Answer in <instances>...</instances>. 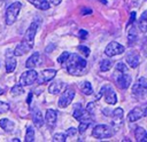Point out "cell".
I'll return each mask as SVG.
<instances>
[{
    "mask_svg": "<svg viewBox=\"0 0 147 142\" xmlns=\"http://www.w3.org/2000/svg\"><path fill=\"white\" fill-rule=\"evenodd\" d=\"M123 113H124V111H123L122 108H116V109L111 112V117H113V119H115V120H119V119L123 118Z\"/></svg>",
    "mask_w": 147,
    "mask_h": 142,
    "instance_id": "4316f807",
    "label": "cell"
},
{
    "mask_svg": "<svg viewBox=\"0 0 147 142\" xmlns=\"http://www.w3.org/2000/svg\"><path fill=\"white\" fill-rule=\"evenodd\" d=\"M37 76H38V73L34 70H28V71L23 72L20 77V85H22V86L32 85L36 81Z\"/></svg>",
    "mask_w": 147,
    "mask_h": 142,
    "instance_id": "9c48e42d",
    "label": "cell"
},
{
    "mask_svg": "<svg viewBox=\"0 0 147 142\" xmlns=\"http://www.w3.org/2000/svg\"><path fill=\"white\" fill-rule=\"evenodd\" d=\"M137 39H138L137 30H136L134 26H132V27L129 30V32H127V40H129L127 42H129V45H130V46L134 45V42L137 41Z\"/></svg>",
    "mask_w": 147,
    "mask_h": 142,
    "instance_id": "603a6c76",
    "label": "cell"
},
{
    "mask_svg": "<svg viewBox=\"0 0 147 142\" xmlns=\"http://www.w3.org/2000/svg\"><path fill=\"white\" fill-rule=\"evenodd\" d=\"M125 50L124 46L116 42V41H111L107 45V47L105 48V54L109 57H113V56H116V55H119V54H123Z\"/></svg>",
    "mask_w": 147,
    "mask_h": 142,
    "instance_id": "52a82bcc",
    "label": "cell"
},
{
    "mask_svg": "<svg viewBox=\"0 0 147 142\" xmlns=\"http://www.w3.org/2000/svg\"><path fill=\"white\" fill-rule=\"evenodd\" d=\"M21 8H22V3L21 2H14L7 8L6 15H5V19H6V24L7 25H11L13 23H15V21L17 19V16L20 14Z\"/></svg>",
    "mask_w": 147,
    "mask_h": 142,
    "instance_id": "3957f363",
    "label": "cell"
},
{
    "mask_svg": "<svg viewBox=\"0 0 147 142\" xmlns=\"http://www.w3.org/2000/svg\"><path fill=\"white\" fill-rule=\"evenodd\" d=\"M16 65H17V62H16V60H15L14 57L8 56V57L6 58V71H7L8 73L14 72L15 69H16Z\"/></svg>",
    "mask_w": 147,
    "mask_h": 142,
    "instance_id": "d6986e66",
    "label": "cell"
},
{
    "mask_svg": "<svg viewBox=\"0 0 147 142\" xmlns=\"http://www.w3.org/2000/svg\"><path fill=\"white\" fill-rule=\"evenodd\" d=\"M78 36H79L80 39H85V38L87 37V31H86V30H79Z\"/></svg>",
    "mask_w": 147,
    "mask_h": 142,
    "instance_id": "f35d334b",
    "label": "cell"
},
{
    "mask_svg": "<svg viewBox=\"0 0 147 142\" xmlns=\"http://www.w3.org/2000/svg\"><path fill=\"white\" fill-rule=\"evenodd\" d=\"M100 95H102V96L105 97L106 103H108V104H110V105H114V104H116V102H117L116 93H115V90L113 89L111 86H108V85L103 86V87L100 89Z\"/></svg>",
    "mask_w": 147,
    "mask_h": 142,
    "instance_id": "5b68a950",
    "label": "cell"
},
{
    "mask_svg": "<svg viewBox=\"0 0 147 142\" xmlns=\"http://www.w3.org/2000/svg\"><path fill=\"white\" fill-rule=\"evenodd\" d=\"M114 135V129L108 125H96L92 131V136L95 139H108Z\"/></svg>",
    "mask_w": 147,
    "mask_h": 142,
    "instance_id": "277c9868",
    "label": "cell"
},
{
    "mask_svg": "<svg viewBox=\"0 0 147 142\" xmlns=\"http://www.w3.org/2000/svg\"><path fill=\"white\" fill-rule=\"evenodd\" d=\"M3 92H5V90H3L2 88H0V95H2V94H3Z\"/></svg>",
    "mask_w": 147,
    "mask_h": 142,
    "instance_id": "f6af8a7d",
    "label": "cell"
},
{
    "mask_svg": "<svg viewBox=\"0 0 147 142\" xmlns=\"http://www.w3.org/2000/svg\"><path fill=\"white\" fill-rule=\"evenodd\" d=\"M45 119H46V123L49 126H54L55 123H56V119H57L56 111L53 110V109H47L46 110V115H45Z\"/></svg>",
    "mask_w": 147,
    "mask_h": 142,
    "instance_id": "2e32d148",
    "label": "cell"
},
{
    "mask_svg": "<svg viewBox=\"0 0 147 142\" xmlns=\"http://www.w3.org/2000/svg\"><path fill=\"white\" fill-rule=\"evenodd\" d=\"M33 141H34V129L32 126H28L25 134V142H33Z\"/></svg>",
    "mask_w": 147,
    "mask_h": 142,
    "instance_id": "d4e9b609",
    "label": "cell"
},
{
    "mask_svg": "<svg viewBox=\"0 0 147 142\" xmlns=\"http://www.w3.org/2000/svg\"><path fill=\"white\" fill-rule=\"evenodd\" d=\"M146 115V109L145 108H140V107H136L133 108L129 115H127V120L130 123H133V121H137L139 120L140 118H142L144 116Z\"/></svg>",
    "mask_w": 147,
    "mask_h": 142,
    "instance_id": "7c38bea8",
    "label": "cell"
},
{
    "mask_svg": "<svg viewBox=\"0 0 147 142\" xmlns=\"http://www.w3.org/2000/svg\"><path fill=\"white\" fill-rule=\"evenodd\" d=\"M126 65L124 64V63H122V62H119V63H117L116 64V70L117 71H119V72H122V73H124L125 71H126Z\"/></svg>",
    "mask_w": 147,
    "mask_h": 142,
    "instance_id": "e575fe53",
    "label": "cell"
},
{
    "mask_svg": "<svg viewBox=\"0 0 147 142\" xmlns=\"http://www.w3.org/2000/svg\"><path fill=\"white\" fill-rule=\"evenodd\" d=\"M56 73H57L56 69H45V70H42L40 72L39 76H37V79L36 80H37V82L39 85H41L44 82H47V81L52 80L56 76Z\"/></svg>",
    "mask_w": 147,
    "mask_h": 142,
    "instance_id": "30bf717a",
    "label": "cell"
},
{
    "mask_svg": "<svg viewBox=\"0 0 147 142\" xmlns=\"http://www.w3.org/2000/svg\"><path fill=\"white\" fill-rule=\"evenodd\" d=\"M14 142H20V139H13Z\"/></svg>",
    "mask_w": 147,
    "mask_h": 142,
    "instance_id": "ee69618b",
    "label": "cell"
},
{
    "mask_svg": "<svg viewBox=\"0 0 147 142\" xmlns=\"http://www.w3.org/2000/svg\"><path fill=\"white\" fill-rule=\"evenodd\" d=\"M78 50H79L80 53H83L85 56H88V55H90V48L86 47V46H83V45L78 46Z\"/></svg>",
    "mask_w": 147,
    "mask_h": 142,
    "instance_id": "d6a6232c",
    "label": "cell"
},
{
    "mask_svg": "<svg viewBox=\"0 0 147 142\" xmlns=\"http://www.w3.org/2000/svg\"><path fill=\"white\" fill-rule=\"evenodd\" d=\"M111 66V61L110 60H102L100 63V70L101 71H108Z\"/></svg>",
    "mask_w": 147,
    "mask_h": 142,
    "instance_id": "83f0119b",
    "label": "cell"
},
{
    "mask_svg": "<svg viewBox=\"0 0 147 142\" xmlns=\"http://www.w3.org/2000/svg\"><path fill=\"white\" fill-rule=\"evenodd\" d=\"M65 139H67V134L65 133H56L53 136V141H55V142H64Z\"/></svg>",
    "mask_w": 147,
    "mask_h": 142,
    "instance_id": "f546056e",
    "label": "cell"
},
{
    "mask_svg": "<svg viewBox=\"0 0 147 142\" xmlns=\"http://www.w3.org/2000/svg\"><path fill=\"white\" fill-rule=\"evenodd\" d=\"M8 110H9V104L0 101V113H6Z\"/></svg>",
    "mask_w": 147,
    "mask_h": 142,
    "instance_id": "1f68e13d",
    "label": "cell"
},
{
    "mask_svg": "<svg viewBox=\"0 0 147 142\" xmlns=\"http://www.w3.org/2000/svg\"><path fill=\"white\" fill-rule=\"evenodd\" d=\"M37 29H38V23L32 22L31 25L28 27L25 34L23 36L21 42L15 48V50H14L15 56H22L32 49V47L34 45V37L37 33Z\"/></svg>",
    "mask_w": 147,
    "mask_h": 142,
    "instance_id": "6da1fadb",
    "label": "cell"
},
{
    "mask_svg": "<svg viewBox=\"0 0 147 142\" xmlns=\"http://www.w3.org/2000/svg\"><path fill=\"white\" fill-rule=\"evenodd\" d=\"M65 63V68L69 74L71 76H82L86 72V60L78 54H69Z\"/></svg>",
    "mask_w": 147,
    "mask_h": 142,
    "instance_id": "7a4b0ae2",
    "label": "cell"
},
{
    "mask_svg": "<svg viewBox=\"0 0 147 142\" xmlns=\"http://www.w3.org/2000/svg\"><path fill=\"white\" fill-rule=\"evenodd\" d=\"M31 115H32V121H33L34 126L38 127V128L41 127V126L44 125V117H42L40 110L37 109V108H34V109L31 111Z\"/></svg>",
    "mask_w": 147,
    "mask_h": 142,
    "instance_id": "5bb4252c",
    "label": "cell"
},
{
    "mask_svg": "<svg viewBox=\"0 0 147 142\" xmlns=\"http://www.w3.org/2000/svg\"><path fill=\"white\" fill-rule=\"evenodd\" d=\"M117 84L122 89H126V88H129V86L131 84V77L129 74H125V72H124L117 78Z\"/></svg>",
    "mask_w": 147,
    "mask_h": 142,
    "instance_id": "9a60e30c",
    "label": "cell"
},
{
    "mask_svg": "<svg viewBox=\"0 0 147 142\" xmlns=\"http://www.w3.org/2000/svg\"><path fill=\"white\" fill-rule=\"evenodd\" d=\"M125 60H126L127 64H129L131 68H137L138 64L140 63V56H139V54H138L137 52H133V50H131V52L126 55Z\"/></svg>",
    "mask_w": 147,
    "mask_h": 142,
    "instance_id": "4fadbf2b",
    "label": "cell"
},
{
    "mask_svg": "<svg viewBox=\"0 0 147 142\" xmlns=\"http://www.w3.org/2000/svg\"><path fill=\"white\" fill-rule=\"evenodd\" d=\"M130 15H131V16H130V19H129V23H127V27H129V26H131V25L133 24L134 18H136V13H134V11H132Z\"/></svg>",
    "mask_w": 147,
    "mask_h": 142,
    "instance_id": "74e56055",
    "label": "cell"
},
{
    "mask_svg": "<svg viewBox=\"0 0 147 142\" xmlns=\"http://www.w3.org/2000/svg\"><path fill=\"white\" fill-rule=\"evenodd\" d=\"M146 89H147V82H146V79L144 77H140L139 80L132 87V92L137 96H145Z\"/></svg>",
    "mask_w": 147,
    "mask_h": 142,
    "instance_id": "8fae6325",
    "label": "cell"
},
{
    "mask_svg": "<svg viewBox=\"0 0 147 142\" xmlns=\"http://www.w3.org/2000/svg\"><path fill=\"white\" fill-rule=\"evenodd\" d=\"M100 2H102L103 5H107V0H99Z\"/></svg>",
    "mask_w": 147,
    "mask_h": 142,
    "instance_id": "7bdbcfd3",
    "label": "cell"
},
{
    "mask_svg": "<svg viewBox=\"0 0 147 142\" xmlns=\"http://www.w3.org/2000/svg\"><path fill=\"white\" fill-rule=\"evenodd\" d=\"M138 26L140 29L141 32H146V29H147V13L144 11L141 17L139 18V22H138Z\"/></svg>",
    "mask_w": 147,
    "mask_h": 142,
    "instance_id": "cb8c5ba5",
    "label": "cell"
},
{
    "mask_svg": "<svg viewBox=\"0 0 147 142\" xmlns=\"http://www.w3.org/2000/svg\"><path fill=\"white\" fill-rule=\"evenodd\" d=\"M94 108H95L94 103H93V102H90V103L87 104V107H86V109H85V110H86L88 113H91V115H92V113H93V111H94Z\"/></svg>",
    "mask_w": 147,
    "mask_h": 142,
    "instance_id": "d590c367",
    "label": "cell"
},
{
    "mask_svg": "<svg viewBox=\"0 0 147 142\" xmlns=\"http://www.w3.org/2000/svg\"><path fill=\"white\" fill-rule=\"evenodd\" d=\"M38 62H39V53L36 52V53H33V54L26 60L25 66H26L28 69H33L34 66H37Z\"/></svg>",
    "mask_w": 147,
    "mask_h": 142,
    "instance_id": "ac0fdd59",
    "label": "cell"
},
{
    "mask_svg": "<svg viewBox=\"0 0 147 142\" xmlns=\"http://www.w3.org/2000/svg\"><path fill=\"white\" fill-rule=\"evenodd\" d=\"M65 134L69 135V136H75V135L77 134V129H76L75 127H70V128L67 129V133H65Z\"/></svg>",
    "mask_w": 147,
    "mask_h": 142,
    "instance_id": "8d00e7d4",
    "label": "cell"
},
{
    "mask_svg": "<svg viewBox=\"0 0 147 142\" xmlns=\"http://www.w3.org/2000/svg\"><path fill=\"white\" fill-rule=\"evenodd\" d=\"M88 125H90V123H85V121L80 123V125H79V127H78V131H79V133H80V134L85 133V131L87 129Z\"/></svg>",
    "mask_w": 147,
    "mask_h": 142,
    "instance_id": "836d02e7",
    "label": "cell"
},
{
    "mask_svg": "<svg viewBox=\"0 0 147 142\" xmlns=\"http://www.w3.org/2000/svg\"><path fill=\"white\" fill-rule=\"evenodd\" d=\"M69 54H70V53H68V52H63V53L57 57V62H59V63H61V64H63V63L67 61V58H68Z\"/></svg>",
    "mask_w": 147,
    "mask_h": 142,
    "instance_id": "4dcf8cb0",
    "label": "cell"
},
{
    "mask_svg": "<svg viewBox=\"0 0 147 142\" xmlns=\"http://www.w3.org/2000/svg\"><path fill=\"white\" fill-rule=\"evenodd\" d=\"M26 1L30 2L31 5H33L37 9H40V10L49 9V2L47 0H26Z\"/></svg>",
    "mask_w": 147,
    "mask_h": 142,
    "instance_id": "e0dca14e",
    "label": "cell"
},
{
    "mask_svg": "<svg viewBox=\"0 0 147 142\" xmlns=\"http://www.w3.org/2000/svg\"><path fill=\"white\" fill-rule=\"evenodd\" d=\"M134 135H136V140H137V141L146 142V140H147V133H146V131H145L142 127H138V128H136V133H134Z\"/></svg>",
    "mask_w": 147,
    "mask_h": 142,
    "instance_id": "7402d4cb",
    "label": "cell"
},
{
    "mask_svg": "<svg viewBox=\"0 0 147 142\" xmlns=\"http://www.w3.org/2000/svg\"><path fill=\"white\" fill-rule=\"evenodd\" d=\"M74 97H75V90L72 88H67L61 94V96L59 98V102H57V105L60 108H65L72 102Z\"/></svg>",
    "mask_w": 147,
    "mask_h": 142,
    "instance_id": "ba28073f",
    "label": "cell"
},
{
    "mask_svg": "<svg viewBox=\"0 0 147 142\" xmlns=\"http://www.w3.org/2000/svg\"><path fill=\"white\" fill-rule=\"evenodd\" d=\"M80 89H82L83 94H85V95H91V94H92V92H93L92 85H91V82H88V81L83 82V85H82Z\"/></svg>",
    "mask_w": 147,
    "mask_h": 142,
    "instance_id": "484cf974",
    "label": "cell"
},
{
    "mask_svg": "<svg viewBox=\"0 0 147 142\" xmlns=\"http://www.w3.org/2000/svg\"><path fill=\"white\" fill-rule=\"evenodd\" d=\"M0 127L3 131L9 133V132H11L14 129V123L11 120L7 119V118H2V119H0Z\"/></svg>",
    "mask_w": 147,
    "mask_h": 142,
    "instance_id": "ffe728a7",
    "label": "cell"
},
{
    "mask_svg": "<svg viewBox=\"0 0 147 142\" xmlns=\"http://www.w3.org/2000/svg\"><path fill=\"white\" fill-rule=\"evenodd\" d=\"M49 1H51V3H52V5L57 6V5H60V3H61V1H62V0H49Z\"/></svg>",
    "mask_w": 147,
    "mask_h": 142,
    "instance_id": "60d3db41",
    "label": "cell"
},
{
    "mask_svg": "<svg viewBox=\"0 0 147 142\" xmlns=\"http://www.w3.org/2000/svg\"><path fill=\"white\" fill-rule=\"evenodd\" d=\"M31 100H32V93H30V94L28 95V98H26V103H28V104H30V103H31Z\"/></svg>",
    "mask_w": 147,
    "mask_h": 142,
    "instance_id": "b9f144b4",
    "label": "cell"
},
{
    "mask_svg": "<svg viewBox=\"0 0 147 142\" xmlns=\"http://www.w3.org/2000/svg\"><path fill=\"white\" fill-rule=\"evenodd\" d=\"M63 82L62 81H55L53 84H51V86L48 87V92L51 94H59L60 90L63 88Z\"/></svg>",
    "mask_w": 147,
    "mask_h": 142,
    "instance_id": "44dd1931",
    "label": "cell"
},
{
    "mask_svg": "<svg viewBox=\"0 0 147 142\" xmlns=\"http://www.w3.org/2000/svg\"><path fill=\"white\" fill-rule=\"evenodd\" d=\"M10 93L13 94V95H21V94H23V88H22V85H15V86H13L11 87V89H10Z\"/></svg>",
    "mask_w": 147,
    "mask_h": 142,
    "instance_id": "f1b7e54d",
    "label": "cell"
},
{
    "mask_svg": "<svg viewBox=\"0 0 147 142\" xmlns=\"http://www.w3.org/2000/svg\"><path fill=\"white\" fill-rule=\"evenodd\" d=\"M74 118L77 119V120L80 121V123H83V121H85V123H91V121L93 120L91 113H88L85 109H83V108L80 107V104H76V105H75V109H74Z\"/></svg>",
    "mask_w": 147,
    "mask_h": 142,
    "instance_id": "8992f818",
    "label": "cell"
},
{
    "mask_svg": "<svg viewBox=\"0 0 147 142\" xmlns=\"http://www.w3.org/2000/svg\"><path fill=\"white\" fill-rule=\"evenodd\" d=\"M82 14H83V15L92 14V9H90V8H83V9H82Z\"/></svg>",
    "mask_w": 147,
    "mask_h": 142,
    "instance_id": "ab89813d",
    "label": "cell"
}]
</instances>
